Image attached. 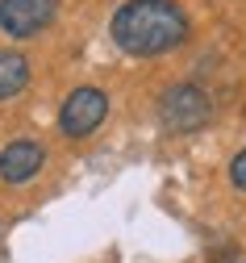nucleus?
I'll return each mask as SVG.
<instances>
[{
	"label": "nucleus",
	"instance_id": "obj_1",
	"mask_svg": "<svg viewBox=\"0 0 246 263\" xmlns=\"http://www.w3.org/2000/svg\"><path fill=\"white\" fill-rule=\"evenodd\" d=\"M188 38V17L175 0H125L113 17V42L125 54L155 59Z\"/></svg>",
	"mask_w": 246,
	"mask_h": 263
},
{
	"label": "nucleus",
	"instance_id": "obj_2",
	"mask_svg": "<svg viewBox=\"0 0 246 263\" xmlns=\"http://www.w3.org/2000/svg\"><path fill=\"white\" fill-rule=\"evenodd\" d=\"M159 109H163V125H171V129H200L213 113V101L196 84H175L171 92H163Z\"/></svg>",
	"mask_w": 246,
	"mask_h": 263
},
{
	"label": "nucleus",
	"instance_id": "obj_3",
	"mask_svg": "<svg viewBox=\"0 0 246 263\" xmlns=\"http://www.w3.org/2000/svg\"><path fill=\"white\" fill-rule=\"evenodd\" d=\"M104 113H109V101H104V92H96V88H75V92L63 101L59 129H63L67 138H88L92 129L104 121Z\"/></svg>",
	"mask_w": 246,
	"mask_h": 263
},
{
	"label": "nucleus",
	"instance_id": "obj_4",
	"mask_svg": "<svg viewBox=\"0 0 246 263\" xmlns=\"http://www.w3.org/2000/svg\"><path fill=\"white\" fill-rule=\"evenodd\" d=\"M59 0H0V25L13 38H33L54 21Z\"/></svg>",
	"mask_w": 246,
	"mask_h": 263
},
{
	"label": "nucleus",
	"instance_id": "obj_5",
	"mask_svg": "<svg viewBox=\"0 0 246 263\" xmlns=\"http://www.w3.org/2000/svg\"><path fill=\"white\" fill-rule=\"evenodd\" d=\"M42 163H46L42 142L17 138V142H9L5 151H0V180H5V184H29L33 176L42 172Z\"/></svg>",
	"mask_w": 246,
	"mask_h": 263
},
{
	"label": "nucleus",
	"instance_id": "obj_6",
	"mask_svg": "<svg viewBox=\"0 0 246 263\" xmlns=\"http://www.w3.org/2000/svg\"><path fill=\"white\" fill-rule=\"evenodd\" d=\"M29 84V59L17 50H0V101H13Z\"/></svg>",
	"mask_w": 246,
	"mask_h": 263
},
{
	"label": "nucleus",
	"instance_id": "obj_7",
	"mask_svg": "<svg viewBox=\"0 0 246 263\" xmlns=\"http://www.w3.org/2000/svg\"><path fill=\"white\" fill-rule=\"evenodd\" d=\"M230 180H234V188H242V192H246V151H242V155H234V163H230Z\"/></svg>",
	"mask_w": 246,
	"mask_h": 263
}]
</instances>
